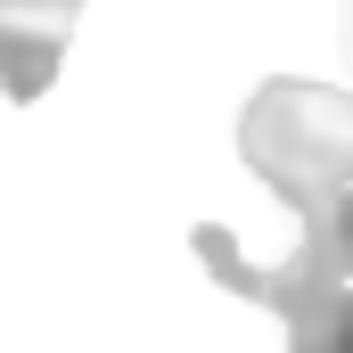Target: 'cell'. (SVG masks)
<instances>
[{
  "mask_svg": "<svg viewBox=\"0 0 353 353\" xmlns=\"http://www.w3.org/2000/svg\"><path fill=\"white\" fill-rule=\"evenodd\" d=\"M239 148L247 165L296 205L304 222V247L288 263H255L239 255V239L222 222H197V255L222 288L255 296L288 321V345L296 353H353V140H345V90L329 83H263L247 123H239Z\"/></svg>",
  "mask_w": 353,
  "mask_h": 353,
  "instance_id": "1",
  "label": "cell"
},
{
  "mask_svg": "<svg viewBox=\"0 0 353 353\" xmlns=\"http://www.w3.org/2000/svg\"><path fill=\"white\" fill-rule=\"evenodd\" d=\"M83 0H0V90L17 107H33L58 83V58L74 41Z\"/></svg>",
  "mask_w": 353,
  "mask_h": 353,
  "instance_id": "2",
  "label": "cell"
}]
</instances>
